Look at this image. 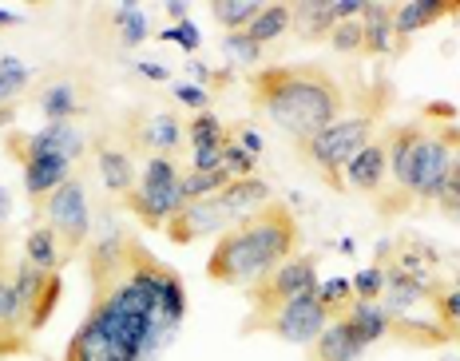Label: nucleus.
<instances>
[{"label":"nucleus","instance_id":"obj_1","mask_svg":"<svg viewBox=\"0 0 460 361\" xmlns=\"http://www.w3.org/2000/svg\"><path fill=\"white\" fill-rule=\"evenodd\" d=\"M187 321V286L175 266L131 242L128 266L92 290L64 361H155Z\"/></svg>","mask_w":460,"mask_h":361},{"label":"nucleus","instance_id":"obj_2","mask_svg":"<svg viewBox=\"0 0 460 361\" xmlns=\"http://www.w3.org/2000/svg\"><path fill=\"white\" fill-rule=\"evenodd\" d=\"M251 108L302 144L345 116V88L322 64H270L246 75Z\"/></svg>","mask_w":460,"mask_h":361},{"label":"nucleus","instance_id":"obj_3","mask_svg":"<svg viewBox=\"0 0 460 361\" xmlns=\"http://www.w3.org/2000/svg\"><path fill=\"white\" fill-rule=\"evenodd\" d=\"M302 254V223L290 203L270 198L262 211L238 218L226 234H218L207 259V278L218 286H246L262 282L282 262Z\"/></svg>","mask_w":460,"mask_h":361},{"label":"nucleus","instance_id":"obj_4","mask_svg":"<svg viewBox=\"0 0 460 361\" xmlns=\"http://www.w3.org/2000/svg\"><path fill=\"white\" fill-rule=\"evenodd\" d=\"M381 139H385L393 191H397L393 211L437 203L440 187H445L448 171H453V159L460 155V131L429 128L425 119H417L381 131Z\"/></svg>","mask_w":460,"mask_h":361},{"label":"nucleus","instance_id":"obj_5","mask_svg":"<svg viewBox=\"0 0 460 361\" xmlns=\"http://www.w3.org/2000/svg\"><path fill=\"white\" fill-rule=\"evenodd\" d=\"M377 139V111H358V116H341L338 123H330L318 136L294 144V151L302 155V163L322 175L333 191H345V163L358 155L361 147Z\"/></svg>","mask_w":460,"mask_h":361},{"label":"nucleus","instance_id":"obj_6","mask_svg":"<svg viewBox=\"0 0 460 361\" xmlns=\"http://www.w3.org/2000/svg\"><path fill=\"white\" fill-rule=\"evenodd\" d=\"M179 183H183V167H179L175 155H147L139 167V179L128 195H123V207L136 215L139 226L147 231H163L179 211H183V195H179Z\"/></svg>","mask_w":460,"mask_h":361},{"label":"nucleus","instance_id":"obj_7","mask_svg":"<svg viewBox=\"0 0 460 361\" xmlns=\"http://www.w3.org/2000/svg\"><path fill=\"white\" fill-rule=\"evenodd\" d=\"M318 254H294L290 262H282L274 274H266L262 282H254L246 290L251 298V318H262V313H274L290 302L305 298V294H318Z\"/></svg>","mask_w":460,"mask_h":361},{"label":"nucleus","instance_id":"obj_8","mask_svg":"<svg viewBox=\"0 0 460 361\" xmlns=\"http://www.w3.org/2000/svg\"><path fill=\"white\" fill-rule=\"evenodd\" d=\"M333 321V313L318 302V294H305V298L290 302V306L274 310V313H262V318H246L243 321V334H274L278 341L286 346H305L310 349L314 341L322 338V330Z\"/></svg>","mask_w":460,"mask_h":361},{"label":"nucleus","instance_id":"obj_9","mask_svg":"<svg viewBox=\"0 0 460 361\" xmlns=\"http://www.w3.org/2000/svg\"><path fill=\"white\" fill-rule=\"evenodd\" d=\"M40 211H44V226L56 231V239L64 242L68 259L72 254H84V246L92 239V223H95V215L88 207V191H84V179L72 175L60 191H52L44 198Z\"/></svg>","mask_w":460,"mask_h":361},{"label":"nucleus","instance_id":"obj_10","mask_svg":"<svg viewBox=\"0 0 460 361\" xmlns=\"http://www.w3.org/2000/svg\"><path fill=\"white\" fill-rule=\"evenodd\" d=\"M131 242L136 234L123 226V218L115 211H100V218L92 223V239L84 246V270H88V286H103L111 282L115 274L128 266V254H131Z\"/></svg>","mask_w":460,"mask_h":361},{"label":"nucleus","instance_id":"obj_11","mask_svg":"<svg viewBox=\"0 0 460 361\" xmlns=\"http://www.w3.org/2000/svg\"><path fill=\"white\" fill-rule=\"evenodd\" d=\"M4 147H8V155L21 163V171H24V191H28V198H32L36 211L44 207L48 195L60 191V187L72 179L75 163H68L64 155H52V151H36L32 144H28V131H8Z\"/></svg>","mask_w":460,"mask_h":361},{"label":"nucleus","instance_id":"obj_12","mask_svg":"<svg viewBox=\"0 0 460 361\" xmlns=\"http://www.w3.org/2000/svg\"><path fill=\"white\" fill-rule=\"evenodd\" d=\"M123 144L143 155H175L187 144V123L175 111H131Z\"/></svg>","mask_w":460,"mask_h":361},{"label":"nucleus","instance_id":"obj_13","mask_svg":"<svg viewBox=\"0 0 460 361\" xmlns=\"http://www.w3.org/2000/svg\"><path fill=\"white\" fill-rule=\"evenodd\" d=\"M230 226H234V218L223 211L218 198H199V203H187L183 211L171 218V223L163 226V234L175 246H190V242L207 239V234H226Z\"/></svg>","mask_w":460,"mask_h":361},{"label":"nucleus","instance_id":"obj_14","mask_svg":"<svg viewBox=\"0 0 460 361\" xmlns=\"http://www.w3.org/2000/svg\"><path fill=\"white\" fill-rule=\"evenodd\" d=\"M88 100H92V88L75 75H64V80H52L36 92V111L48 119V123H75L88 111Z\"/></svg>","mask_w":460,"mask_h":361},{"label":"nucleus","instance_id":"obj_15","mask_svg":"<svg viewBox=\"0 0 460 361\" xmlns=\"http://www.w3.org/2000/svg\"><path fill=\"white\" fill-rule=\"evenodd\" d=\"M389 179V151L385 139H369L358 155L345 163V191H361V195H377Z\"/></svg>","mask_w":460,"mask_h":361},{"label":"nucleus","instance_id":"obj_16","mask_svg":"<svg viewBox=\"0 0 460 361\" xmlns=\"http://www.w3.org/2000/svg\"><path fill=\"white\" fill-rule=\"evenodd\" d=\"M95 171H100V183L108 187L111 195H128L136 187V151H131L123 139H108L103 136L95 144Z\"/></svg>","mask_w":460,"mask_h":361},{"label":"nucleus","instance_id":"obj_17","mask_svg":"<svg viewBox=\"0 0 460 361\" xmlns=\"http://www.w3.org/2000/svg\"><path fill=\"white\" fill-rule=\"evenodd\" d=\"M456 13H460V0H405V4H397V16H393L397 44H405L420 28H433L445 16H456Z\"/></svg>","mask_w":460,"mask_h":361},{"label":"nucleus","instance_id":"obj_18","mask_svg":"<svg viewBox=\"0 0 460 361\" xmlns=\"http://www.w3.org/2000/svg\"><path fill=\"white\" fill-rule=\"evenodd\" d=\"M28 144L36 151H52V155H64L68 163H80L88 155V131L80 123H44L40 131H28Z\"/></svg>","mask_w":460,"mask_h":361},{"label":"nucleus","instance_id":"obj_19","mask_svg":"<svg viewBox=\"0 0 460 361\" xmlns=\"http://www.w3.org/2000/svg\"><path fill=\"white\" fill-rule=\"evenodd\" d=\"M215 198L223 203V211L238 223V218H246V215L262 211V207L274 198V191H270V183H266V179L246 175V179H230V183H226Z\"/></svg>","mask_w":460,"mask_h":361},{"label":"nucleus","instance_id":"obj_20","mask_svg":"<svg viewBox=\"0 0 460 361\" xmlns=\"http://www.w3.org/2000/svg\"><path fill=\"white\" fill-rule=\"evenodd\" d=\"M338 321H345L366 349L389 338V310L381 306V302H358V298H353L349 306L338 313Z\"/></svg>","mask_w":460,"mask_h":361},{"label":"nucleus","instance_id":"obj_21","mask_svg":"<svg viewBox=\"0 0 460 361\" xmlns=\"http://www.w3.org/2000/svg\"><path fill=\"white\" fill-rule=\"evenodd\" d=\"M361 357H366V346H361L358 334L338 318L322 330V338L314 341L310 354H305V361H361Z\"/></svg>","mask_w":460,"mask_h":361},{"label":"nucleus","instance_id":"obj_22","mask_svg":"<svg viewBox=\"0 0 460 361\" xmlns=\"http://www.w3.org/2000/svg\"><path fill=\"white\" fill-rule=\"evenodd\" d=\"M393 16L397 8L381 4V0H366V13H361V52L366 56H385L397 44V32H393Z\"/></svg>","mask_w":460,"mask_h":361},{"label":"nucleus","instance_id":"obj_23","mask_svg":"<svg viewBox=\"0 0 460 361\" xmlns=\"http://www.w3.org/2000/svg\"><path fill=\"white\" fill-rule=\"evenodd\" d=\"M24 262L40 266V270H48V274H60L64 262H68V251H64V242L56 239L52 226L36 223L32 231L24 234Z\"/></svg>","mask_w":460,"mask_h":361},{"label":"nucleus","instance_id":"obj_24","mask_svg":"<svg viewBox=\"0 0 460 361\" xmlns=\"http://www.w3.org/2000/svg\"><path fill=\"white\" fill-rule=\"evenodd\" d=\"M333 24H338L333 0H302V4H294V28L302 32V40H330Z\"/></svg>","mask_w":460,"mask_h":361},{"label":"nucleus","instance_id":"obj_25","mask_svg":"<svg viewBox=\"0 0 460 361\" xmlns=\"http://www.w3.org/2000/svg\"><path fill=\"white\" fill-rule=\"evenodd\" d=\"M294 28V8L290 4H262V13L254 16V24L246 28V36L258 44V48H266V44H274L278 36H286Z\"/></svg>","mask_w":460,"mask_h":361},{"label":"nucleus","instance_id":"obj_26","mask_svg":"<svg viewBox=\"0 0 460 361\" xmlns=\"http://www.w3.org/2000/svg\"><path fill=\"white\" fill-rule=\"evenodd\" d=\"M187 139H190V151H218V147H226L230 128L215 111H199V116H190V123H187Z\"/></svg>","mask_w":460,"mask_h":361},{"label":"nucleus","instance_id":"obj_27","mask_svg":"<svg viewBox=\"0 0 460 361\" xmlns=\"http://www.w3.org/2000/svg\"><path fill=\"white\" fill-rule=\"evenodd\" d=\"M258 13H262L258 0H215V4H210V16H215L226 32H246Z\"/></svg>","mask_w":460,"mask_h":361},{"label":"nucleus","instance_id":"obj_28","mask_svg":"<svg viewBox=\"0 0 460 361\" xmlns=\"http://www.w3.org/2000/svg\"><path fill=\"white\" fill-rule=\"evenodd\" d=\"M4 282H8V270H4V259H0V290H4ZM21 354H32V334L8 326L4 313H0V357H21Z\"/></svg>","mask_w":460,"mask_h":361},{"label":"nucleus","instance_id":"obj_29","mask_svg":"<svg viewBox=\"0 0 460 361\" xmlns=\"http://www.w3.org/2000/svg\"><path fill=\"white\" fill-rule=\"evenodd\" d=\"M111 21H115V28L123 32V44H143V40H147V13H143V8L119 4V8L111 13Z\"/></svg>","mask_w":460,"mask_h":361},{"label":"nucleus","instance_id":"obj_30","mask_svg":"<svg viewBox=\"0 0 460 361\" xmlns=\"http://www.w3.org/2000/svg\"><path fill=\"white\" fill-rule=\"evenodd\" d=\"M349 286H353V298L358 302H381V294H385V266L373 262L366 270H358L349 278Z\"/></svg>","mask_w":460,"mask_h":361},{"label":"nucleus","instance_id":"obj_31","mask_svg":"<svg viewBox=\"0 0 460 361\" xmlns=\"http://www.w3.org/2000/svg\"><path fill=\"white\" fill-rule=\"evenodd\" d=\"M28 80H32V68H28L24 60H16V56H4V60H0V96L4 100L21 96L28 88Z\"/></svg>","mask_w":460,"mask_h":361},{"label":"nucleus","instance_id":"obj_32","mask_svg":"<svg viewBox=\"0 0 460 361\" xmlns=\"http://www.w3.org/2000/svg\"><path fill=\"white\" fill-rule=\"evenodd\" d=\"M437 207H440V215H445V218H453V223H460V155L453 159V171H448L445 187H440Z\"/></svg>","mask_w":460,"mask_h":361},{"label":"nucleus","instance_id":"obj_33","mask_svg":"<svg viewBox=\"0 0 460 361\" xmlns=\"http://www.w3.org/2000/svg\"><path fill=\"white\" fill-rule=\"evenodd\" d=\"M223 52H226L234 64H246V68H254V64L262 60V48H258V44H254L246 32H226Z\"/></svg>","mask_w":460,"mask_h":361},{"label":"nucleus","instance_id":"obj_34","mask_svg":"<svg viewBox=\"0 0 460 361\" xmlns=\"http://www.w3.org/2000/svg\"><path fill=\"white\" fill-rule=\"evenodd\" d=\"M318 302L333 313V318H338V313L353 302V286H349V278H330L325 286H318Z\"/></svg>","mask_w":460,"mask_h":361},{"label":"nucleus","instance_id":"obj_35","mask_svg":"<svg viewBox=\"0 0 460 361\" xmlns=\"http://www.w3.org/2000/svg\"><path fill=\"white\" fill-rule=\"evenodd\" d=\"M361 44H366L361 40V21H338L333 24V32H330V48L333 52L349 56V52H361Z\"/></svg>","mask_w":460,"mask_h":361},{"label":"nucleus","instance_id":"obj_36","mask_svg":"<svg viewBox=\"0 0 460 361\" xmlns=\"http://www.w3.org/2000/svg\"><path fill=\"white\" fill-rule=\"evenodd\" d=\"M254 163H258V159H254L246 147H238L234 136H230L226 147H223V167H226L234 179H246V175H254Z\"/></svg>","mask_w":460,"mask_h":361},{"label":"nucleus","instance_id":"obj_37","mask_svg":"<svg viewBox=\"0 0 460 361\" xmlns=\"http://www.w3.org/2000/svg\"><path fill=\"white\" fill-rule=\"evenodd\" d=\"M163 40H171V44H179V48H187V52H199V44H203V36H199V28L183 21V24H167V32H163Z\"/></svg>","mask_w":460,"mask_h":361},{"label":"nucleus","instance_id":"obj_38","mask_svg":"<svg viewBox=\"0 0 460 361\" xmlns=\"http://www.w3.org/2000/svg\"><path fill=\"white\" fill-rule=\"evenodd\" d=\"M175 100L187 103V108H195V116L199 111H210V88H199V84H179Z\"/></svg>","mask_w":460,"mask_h":361},{"label":"nucleus","instance_id":"obj_39","mask_svg":"<svg viewBox=\"0 0 460 361\" xmlns=\"http://www.w3.org/2000/svg\"><path fill=\"white\" fill-rule=\"evenodd\" d=\"M230 131H238V139H234L238 147H246V151H251L254 159L262 155V136H258L254 128H246V123H238V128H230Z\"/></svg>","mask_w":460,"mask_h":361},{"label":"nucleus","instance_id":"obj_40","mask_svg":"<svg viewBox=\"0 0 460 361\" xmlns=\"http://www.w3.org/2000/svg\"><path fill=\"white\" fill-rule=\"evenodd\" d=\"M136 72L143 75V80H155V84H167L171 80V68H163V64H155V60H139Z\"/></svg>","mask_w":460,"mask_h":361},{"label":"nucleus","instance_id":"obj_41","mask_svg":"<svg viewBox=\"0 0 460 361\" xmlns=\"http://www.w3.org/2000/svg\"><path fill=\"white\" fill-rule=\"evenodd\" d=\"M167 13H171V16H175V24H183V21H187V13H190V8H187V0H171V4H167Z\"/></svg>","mask_w":460,"mask_h":361},{"label":"nucleus","instance_id":"obj_42","mask_svg":"<svg viewBox=\"0 0 460 361\" xmlns=\"http://www.w3.org/2000/svg\"><path fill=\"white\" fill-rule=\"evenodd\" d=\"M8 215H13V198H8V191L0 187V226L8 223Z\"/></svg>","mask_w":460,"mask_h":361},{"label":"nucleus","instance_id":"obj_43","mask_svg":"<svg viewBox=\"0 0 460 361\" xmlns=\"http://www.w3.org/2000/svg\"><path fill=\"white\" fill-rule=\"evenodd\" d=\"M16 21H21V16H16V13H4V8H0V28H8V24H16Z\"/></svg>","mask_w":460,"mask_h":361},{"label":"nucleus","instance_id":"obj_44","mask_svg":"<svg viewBox=\"0 0 460 361\" xmlns=\"http://www.w3.org/2000/svg\"><path fill=\"white\" fill-rule=\"evenodd\" d=\"M453 286H456V290H460V274H456V282H453Z\"/></svg>","mask_w":460,"mask_h":361},{"label":"nucleus","instance_id":"obj_45","mask_svg":"<svg viewBox=\"0 0 460 361\" xmlns=\"http://www.w3.org/2000/svg\"><path fill=\"white\" fill-rule=\"evenodd\" d=\"M0 103H8V100H4V96H0Z\"/></svg>","mask_w":460,"mask_h":361}]
</instances>
